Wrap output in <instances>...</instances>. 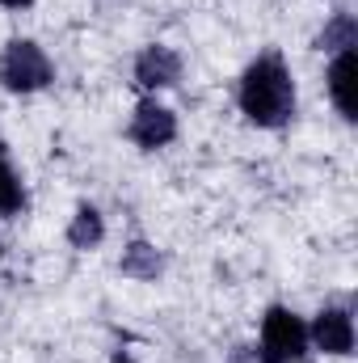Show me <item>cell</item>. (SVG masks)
<instances>
[{
  "label": "cell",
  "instance_id": "4",
  "mask_svg": "<svg viewBox=\"0 0 358 363\" xmlns=\"http://www.w3.org/2000/svg\"><path fill=\"white\" fill-rule=\"evenodd\" d=\"M127 135H131L144 152H156V148H165V144L178 140V118H173V110H165L161 101L144 97V101L135 106V114H131Z\"/></svg>",
  "mask_w": 358,
  "mask_h": 363
},
{
  "label": "cell",
  "instance_id": "9",
  "mask_svg": "<svg viewBox=\"0 0 358 363\" xmlns=\"http://www.w3.org/2000/svg\"><path fill=\"white\" fill-rule=\"evenodd\" d=\"M101 237H105V224H101L97 207L81 203L76 216H72V224H68V241H72V250H97Z\"/></svg>",
  "mask_w": 358,
  "mask_h": 363
},
{
  "label": "cell",
  "instance_id": "12",
  "mask_svg": "<svg viewBox=\"0 0 358 363\" xmlns=\"http://www.w3.org/2000/svg\"><path fill=\"white\" fill-rule=\"evenodd\" d=\"M0 4H4V9H30L34 0H0Z\"/></svg>",
  "mask_w": 358,
  "mask_h": 363
},
{
  "label": "cell",
  "instance_id": "5",
  "mask_svg": "<svg viewBox=\"0 0 358 363\" xmlns=\"http://www.w3.org/2000/svg\"><path fill=\"white\" fill-rule=\"evenodd\" d=\"M181 81V55L173 47H161V43H152V47H144L139 51V60H135V85L139 89H173Z\"/></svg>",
  "mask_w": 358,
  "mask_h": 363
},
{
  "label": "cell",
  "instance_id": "1",
  "mask_svg": "<svg viewBox=\"0 0 358 363\" xmlns=\"http://www.w3.org/2000/svg\"><path fill=\"white\" fill-rule=\"evenodd\" d=\"M241 114L253 127H287L295 114V81L282 55H258L241 77Z\"/></svg>",
  "mask_w": 358,
  "mask_h": 363
},
{
  "label": "cell",
  "instance_id": "3",
  "mask_svg": "<svg viewBox=\"0 0 358 363\" xmlns=\"http://www.w3.org/2000/svg\"><path fill=\"white\" fill-rule=\"evenodd\" d=\"M304 355H308V325L291 308L274 304L266 317H262L258 359L262 363H304Z\"/></svg>",
  "mask_w": 358,
  "mask_h": 363
},
{
  "label": "cell",
  "instance_id": "11",
  "mask_svg": "<svg viewBox=\"0 0 358 363\" xmlns=\"http://www.w3.org/2000/svg\"><path fill=\"white\" fill-rule=\"evenodd\" d=\"M122 274H131V279H156L161 274V254L148 241H131L127 254H122Z\"/></svg>",
  "mask_w": 358,
  "mask_h": 363
},
{
  "label": "cell",
  "instance_id": "7",
  "mask_svg": "<svg viewBox=\"0 0 358 363\" xmlns=\"http://www.w3.org/2000/svg\"><path fill=\"white\" fill-rule=\"evenodd\" d=\"M354 72H358V55L350 51H337V60L329 64V93H333V106L342 118L354 123Z\"/></svg>",
  "mask_w": 358,
  "mask_h": 363
},
{
  "label": "cell",
  "instance_id": "8",
  "mask_svg": "<svg viewBox=\"0 0 358 363\" xmlns=\"http://www.w3.org/2000/svg\"><path fill=\"white\" fill-rule=\"evenodd\" d=\"M358 47V21L354 13H333L325 30L316 34V51H350Z\"/></svg>",
  "mask_w": 358,
  "mask_h": 363
},
{
  "label": "cell",
  "instance_id": "10",
  "mask_svg": "<svg viewBox=\"0 0 358 363\" xmlns=\"http://www.w3.org/2000/svg\"><path fill=\"white\" fill-rule=\"evenodd\" d=\"M25 207V186L17 178V169L8 165V152L0 144V216H17Z\"/></svg>",
  "mask_w": 358,
  "mask_h": 363
},
{
  "label": "cell",
  "instance_id": "6",
  "mask_svg": "<svg viewBox=\"0 0 358 363\" xmlns=\"http://www.w3.org/2000/svg\"><path fill=\"white\" fill-rule=\"evenodd\" d=\"M308 342H316L325 355H350L354 351V317L346 308H321L308 330Z\"/></svg>",
  "mask_w": 358,
  "mask_h": 363
},
{
  "label": "cell",
  "instance_id": "13",
  "mask_svg": "<svg viewBox=\"0 0 358 363\" xmlns=\"http://www.w3.org/2000/svg\"><path fill=\"white\" fill-rule=\"evenodd\" d=\"M114 363H131V359H127V355H118V359H114Z\"/></svg>",
  "mask_w": 358,
  "mask_h": 363
},
{
  "label": "cell",
  "instance_id": "2",
  "mask_svg": "<svg viewBox=\"0 0 358 363\" xmlns=\"http://www.w3.org/2000/svg\"><path fill=\"white\" fill-rule=\"evenodd\" d=\"M55 81V68L47 60V51L30 38H13L0 55V85L13 93H38Z\"/></svg>",
  "mask_w": 358,
  "mask_h": 363
}]
</instances>
